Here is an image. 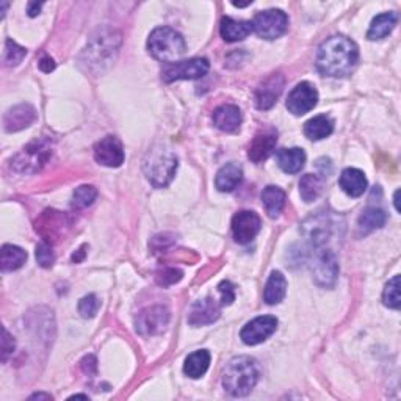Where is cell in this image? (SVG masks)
I'll return each mask as SVG.
<instances>
[{
  "label": "cell",
  "mask_w": 401,
  "mask_h": 401,
  "mask_svg": "<svg viewBox=\"0 0 401 401\" xmlns=\"http://www.w3.org/2000/svg\"><path fill=\"white\" fill-rule=\"evenodd\" d=\"M357 61H359V49L356 42L342 35H335L321 42L315 64L320 74L347 77L353 73Z\"/></svg>",
  "instance_id": "6da1fadb"
},
{
  "label": "cell",
  "mask_w": 401,
  "mask_h": 401,
  "mask_svg": "<svg viewBox=\"0 0 401 401\" xmlns=\"http://www.w3.org/2000/svg\"><path fill=\"white\" fill-rule=\"evenodd\" d=\"M261 376L259 364L249 356H239L229 361L223 375L225 389L232 397H246L256 388Z\"/></svg>",
  "instance_id": "7a4b0ae2"
},
{
  "label": "cell",
  "mask_w": 401,
  "mask_h": 401,
  "mask_svg": "<svg viewBox=\"0 0 401 401\" xmlns=\"http://www.w3.org/2000/svg\"><path fill=\"white\" fill-rule=\"evenodd\" d=\"M148 50L155 60L162 63H176L187 52L184 37L171 27H159L149 35Z\"/></svg>",
  "instance_id": "3957f363"
},
{
  "label": "cell",
  "mask_w": 401,
  "mask_h": 401,
  "mask_svg": "<svg viewBox=\"0 0 401 401\" xmlns=\"http://www.w3.org/2000/svg\"><path fill=\"white\" fill-rule=\"evenodd\" d=\"M179 167V160L174 152H171L168 149H154L148 152L145 164V174L148 181L154 185L155 188H163L171 184L176 171Z\"/></svg>",
  "instance_id": "277c9868"
},
{
  "label": "cell",
  "mask_w": 401,
  "mask_h": 401,
  "mask_svg": "<svg viewBox=\"0 0 401 401\" xmlns=\"http://www.w3.org/2000/svg\"><path fill=\"white\" fill-rule=\"evenodd\" d=\"M52 157V145L50 140L41 138L35 140L20 150L11 162V168L20 174H35L42 169V167Z\"/></svg>",
  "instance_id": "5b68a950"
},
{
  "label": "cell",
  "mask_w": 401,
  "mask_h": 401,
  "mask_svg": "<svg viewBox=\"0 0 401 401\" xmlns=\"http://www.w3.org/2000/svg\"><path fill=\"white\" fill-rule=\"evenodd\" d=\"M312 261V275L315 282L321 287H333L339 276V262L333 249L326 246H317Z\"/></svg>",
  "instance_id": "8992f818"
},
{
  "label": "cell",
  "mask_w": 401,
  "mask_h": 401,
  "mask_svg": "<svg viewBox=\"0 0 401 401\" xmlns=\"http://www.w3.org/2000/svg\"><path fill=\"white\" fill-rule=\"evenodd\" d=\"M251 24H253V32L261 38L276 40L287 32L289 18L281 10H267L257 13Z\"/></svg>",
  "instance_id": "52a82bcc"
},
{
  "label": "cell",
  "mask_w": 401,
  "mask_h": 401,
  "mask_svg": "<svg viewBox=\"0 0 401 401\" xmlns=\"http://www.w3.org/2000/svg\"><path fill=\"white\" fill-rule=\"evenodd\" d=\"M209 73V61L205 59H191L187 61H176L164 64L162 69L163 82L171 83L176 80H195Z\"/></svg>",
  "instance_id": "ba28073f"
},
{
  "label": "cell",
  "mask_w": 401,
  "mask_h": 401,
  "mask_svg": "<svg viewBox=\"0 0 401 401\" xmlns=\"http://www.w3.org/2000/svg\"><path fill=\"white\" fill-rule=\"evenodd\" d=\"M169 311L164 306H150L148 309L141 311L135 320L137 333L143 337L162 334L169 323Z\"/></svg>",
  "instance_id": "9c48e42d"
},
{
  "label": "cell",
  "mask_w": 401,
  "mask_h": 401,
  "mask_svg": "<svg viewBox=\"0 0 401 401\" xmlns=\"http://www.w3.org/2000/svg\"><path fill=\"white\" fill-rule=\"evenodd\" d=\"M277 329V318L273 315H263L251 320L246 326L241 329L240 337L246 345H259V343L270 339Z\"/></svg>",
  "instance_id": "30bf717a"
},
{
  "label": "cell",
  "mask_w": 401,
  "mask_h": 401,
  "mask_svg": "<svg viewBox=\"0 0 401 401\" xmlns=\"http://www.w3.org/2000/svg\"><path fill=\"white\" fill-rule=\"evenodd\" d=\"M119 44V37H114V32L110 35L100 33L90 42V46L85 49L87 55V64H105L113 60V54H116Z\"/></svg>",
  "instance_id": "8fae6325"
},
{
  "label": "cell",
  "mask_w": 401,
  "mask_h": 401,
  "mask_svg": "<svg viewBox=\"0 0 401 401\" xmlns=\"http://www.w3.org/2000/svg\"><path fill=\"white\" fill-rule=\"evenodd\" d=\"M318 102V91L309 82H301L292 90L287 99V109L290 113L301 116L309 113Z\"/></svg>",
  "instance_id": "7c38bea8"
},
{
  "label": "cell",
  "mask_w": 401,
  "mask_h": 401,
  "mask_svg": "<svg viewBox=\"0 0 401 401\" xmlns=\"http://www.w3.org/2000/svg\"><path fill=\"white\" fill-rule=\"evenodd\" d=\"M68 226L69 223L66 215L56 210H46L42 212L37 221V232L50 245V243L60 240Z\"/></svg>",
  "instance_id": "4fadbf2b"
},
{
  "label": "cell",
  "mask_w": 401,
  "mask_h": 401,
  "mask_svg": "<svg viewBox=\"0 0 401 401\" xmlns=\"http://www.w3.org/2000/svg\"><path fill=\"white\" fill-rule=\"evenodd\" d=\"M261 226V218L256 212H239L232 218V234L235 241L240 243V245H248L259 234Z\"/></svg>",
  "instance_id": "5bb4252c"
},
{
  "label": "cell",
  "mask_w": 401,
  "mask_h": 401,
  "mask_svg": "<svg viewBox=\"0 0 401 401\" xmlns=\"http://www.w3.org/2000/svg\"><path fill=\"white\" fill-rule=\"evenodd\" d=\"M95 159L99 164L109 168H118L124 163V149L123 143L116 137L102 138L95 145Z\"/></svg>",
  "instance_id": "9a60e30c"
},
{
  "label": "cell",
  "mask_w": 401,
  "mask_h": 401,
  "mask_svg": "<svg viewBox=\"0 0 401 401\" xmlns=\"http://www.w3.org/2000/svg\"><path fill=\"white\" fill-rule=\"evenodd\" d=\"M284 90V77L281 74L270 76L263 80L254 92V102L259 110H270Z\"/></svg>",
  "instance_id": "2e32d148"
},
{
  "label": "cell",
  "mask_w": 401,
  "mask_h": 401,
  "mask_svg": "<svg viewBox=\"0 0 401 401\" xmlns=\"http://www.w3.org/2000/svg\"><path fill=\"white\" fill-rule=\"evenodd\" d=\"M220 313H221V304L217 303V299L207 297L204 299L196 301V303L191 306L188 323L191 326L210 325L220 318Z\"/></svg>",
  "instance_id": "e0dca14e"
},
{
  "label": "cell",
  "mask_w": 401,
  "mask_h": 401,
  "mask_svg": "<svg viewBox=\"0 0 401 401\" xmlns=\"http://www.w3.org/2000/svg\"><path fill=\"white\" fill-rule=\"evenodd\" d=\"M37 119V110L28 104L13 107L4 116V126L6 132H19L30 127Z\"/></svg>",
  "instance_id": "ac0fdd59"
},
{
  "label": "cell",
  "mask_w": 401,
  "mask_h": 401,
  "mask_svg": "<svg viewBox=\"0 0 401 401\" xmlns=\"http://www.w3.org/2000/svg\"><path fill=\"white\" fill-rule=\"evenodd\" d=\"M276 145H277V135L273 131L257 133L248 148L249 160L254 163H261L263 160H267L268 157L275 152Z\"/></svg>",
  "instance_id": "d6986e66"
},
{
  "label": "cell",
  "mask_w": 401,
  "mask_h": 401,
  "mask_svg": "<svg viewBox=\"0 0 401 401\" xmlns=\"http://www.w3.org/2000/svg\"><path fill=\"white\" fill-rule=\"evenodd\" d=\"M213 124L223 132H235L241 126V112L235 105H221L213 112Z\"/></svg>",
  "instance_id": "ffe728a7"
},
{
  "label": "cell",
  "mask_w": 401,
  "mask_h": 401,
  "mask_svg": "<svg viewBox=\"0 0 401 401\" xmlns=\"http://www.w3.org/2000/svg\"><path fill=\"white\" fill-rule=\"evenodd\" d=\"M251 32H253V24H251V20H235L232 18L221 19L220 33L221 37H223V40L227 42H237L245 40Z\"/></svg>",
  "instance_id": "44dd1931"
},
{
  "label": "cell",
  "mask_w": 401,
  "mask_h": 401,
  "mask_svg": "<svg viewBox=\"0 0 401 401\" xmlns=\"http://www.w3.org/2000/svg\"><path fill=\"white\" fill-rule=\"evenodd\" d=\"M367 179L361 169L347 168L340 176V187L351 198L362 196L367 190Z\"/></svg>",
  "instance_id": "7402d4cb"
},
{
  "label": "cell",
  "mask_w": 401,
  "mask_h": 401,
  "mask_svg": "<svg viewBox=\"0 0 401 401\" xmlns=\"http://www.w3.org/2000/svg\"><path fill=\"white\" fill-rule=\"evenodd\" d=\"M243 179V169L237 163H227L218 171L217 179H215V185L217 188L223 193H231L241 184Z\"/></svg>",
  "instance_id": "603a6c76"
},
{
  "label": "cell",
  "mask_w": 401,
  "mask_h": 401,
  "mask_svg": "<svg viewBox=\"0 0 401 401\" xmlns=\"http://www.w3.org/2000/svg\"><path fill=\"white\" fill-rule=\"evenodd\" d=\"M306 163V154L301 148H290V149H281L277 152V164L284 173L287 174H297L304 168Z\"/></svg>",
  "instance_id": "cb8c5ba5"
},
{
  "label": "cell",
  "mask_w": 401,
  "mask_h": 401,
  "mask_svg": "<svg viewBox=\"0 0 401 401\" xmlns=\"http://www.w3.org/2000/svg\"><path fill=\"white\" fill-rule=\"evenodd\" d=\"M285 293H287V279H285L281 271H273L268 277L267 285H265V303L270 306L279 304L285 298Z\"/></svg>",
  "instance_id": "d4e9b609"
},
{
  "label": "cell",
  "mask_w": 401,
  "mask_h": 401,
  "mask_svg": "<svg viewBox=\"0 0 401 401\" xmlns=\"http://www.w3.org/2000/svg\"><path fill=\"white\" fill-rule=\"evenodd\" d=\"M397 14L395 13H383L378 14V16L371 20L367 38L370 41H378L388 37V35L395 28L397 25Z\"/></svg>",
  "instance_id": "484cf974"
},
{
  "label": "cell",
  "mask_w": 401,
  "mask_h": 401,
  "mask_svg": "<svg viewBox=\"0 0 401 401\" xmlns=\"http://www.w3.org/2000/svg\"><path fill=\"white\" fill-rule=\"evenodd\" d=\"M210 365V353L207 349H199L191 353L184 365V373L188 378L198 379L205 375Z\"/></svg>",
  "instance_id": "4316f807"
},
{
  "label": "cell",
  "mask_w": 401,
  "mask_h": 401,
  "mask_svg": "<svg viewBox=\"0 0 401 401\" xmlns=\"http://www.w3.org/2000/svg\"><path fill=\"white\" fill-rule=\"evenodd\" d=\"M262 204L265 207V212L268 213L270 218H277L281 215L284 205H285V193L275 185L263 188L262 191Z\"/></svg>",
  "instance_id": "83f0119b"
},
{
  "label": "cell",
  "mask_w": 401,
  "mask_h": 401,
  "mask_svg": "<svg viewBox=\"0 0 401 401\" xmlns=\"http://www.w3.org/2000/svg\"><path fill=\"white\" fill-rule=\"evenodd\" d=\"M333 131H334V123L331 118L326 116V114H318V116L309 119L304 124L306 137L313 141L329 137V135L333 133Z\"/></svg>",
  "instance_id": "f1b7e54d"
},
{
  "label": "cell",
  "mask_w": 401,
  "mask_h": 401,
  "mask_svg": "<svg viewBox=\"0 0 401 401\" xmlns=\"http://www.w3.org/2000/svg\"><path fill=\"white\" fill-rule=\"evenodd\" d=\"M27 261V253L19 246L4 245L0 251V268L2 271L19 270Z\"/></svg>",
  "instance_id": "f546056e"
},
{
  "label": "cell",
  "mask_w": 401,
  "mask_h": 401,
  "mask_svg": "<svg viewBox=\"0 0 401 401\" xmlns=\"http://www.w3.org/2000/svg\"><path fill=\"white\" fill-rule=\"evenodd\" d=\"M385 220H388V215L383 209H378V207H369L367 210H364L357 221V226H359L361 234H370L376 231V229H381L385 225Z\"/></svg>",
  "instance_id": "4dcf8cb0"
},
{
  "label": "cell",
  "mask_w": 401,
  "mask_h": 401,
  "mask_svg": "<svg viewBox=\"0 0 401 401\" xmlns=\"http://www.w3.org/2000/svg\"><path fill=\"white\" fill-rule=\"evenodd\" d=\"M323 190V181L315 174H306L299 181V195L304 203H312L321 195Z\"/></svg>",
  "instance_id": "1f68e13d"
},
{
  "label": "cell",
  "mask_w": 401,
  "mask_h": 401,
  "mask_svg": "<svg viewBox=\"0 0 401 401\" xmlns=\"http://www.w3.org/2000/svg\"><path fill=\"white\" fill-rule=\"evenodd\" d=\"M97 198V190L92 185H82L73 193V207L74 209H85L91 205Z\"/></svg>",
  "instance_id": "d6a6232c"
},
{
  "label": "cell",
  "mask_w": 401,
  "mask_h": 401,
  "mask_svg": "<svg viewBox=\"0 0 401 401\" xmlns=\"http://www.w3.org/2000/svg\"><path fill=\"white\" fill-rule=\"evenodd\" d=\"M383 303L390 309H400V276H393L383 292Z\"/></svg>",
  "instance_id": "836d02e7"
},
{
  "label": "cell",
  "mask_w": 401,
  "mask_h": 401,
  "mask_svg": "<svg viewBox=\"0 0 401 401\" xmlns=\"http://www.w3.org/2000/svg\"><path fill=\"white\" fill-rule=\"evenodd\" d=\"M27 55V50L19 46L18 42L13 40H6L5 42V52H4V63L6 66H18V64L24 60Z\"/></svg>",
  "instance_id": "e575fe53"
},
{
  "label": "cell",
  "mask_w": 401,
  "mask_h": 401,
  "mask_svg": "<svg viewBox=\"0 0 401 401\" xmlns=\"http://www.w3.org/2000/svg\"><path fill=\"white\" fill-rule=\"evenodd\" d=\"M184 276V273L179 268L174 267H168V268H163L160 271H157V284L163 285V287H169V285H174L179 281H181Z\"/></svg>",
  "instance_id": "d590c367"
},
{
  "label": "cell",
  "mask_w": 401,
  "mask_h": 401,
  "mask_svg": "<svg viewBox=\"0 0 401 401\" xmlns=\"http://www.w3.org/2000/svg\"><path fill=\"white\" fill-rule=\"evenodd\" d=\"M99 311V301L96 295H87L80 299V303H78V312L83 318H92Z\"/></svg>",
  "instance_id": "8d00e7d4"
},
{
  "label": "cell",
  "mask_w": 401,
  "mask_h": 401,
  "mask_svg": "<svg viewBox=\"0 0 401 401\" xmlns=\"http://www.w3.org/2000/svg\"><path fill=\"white\" fill-rule=\"evenodd\" d=\"M37 261L41 265L42 268H50L55 262V256L54 251L50 248L49 243H41V245L37 246Z\"/></svg>",
  "instance_id": "74e56055"
},
{
  "label": "cell",
  "mask_w": 401,
  "mask_h": 401,
  "mask_svg": "<svg viewBox=\"0 0 401 401\" xmlns=\"http://www.w3.org/2000/svg\"><path fill=\"white\" fill-rule=\"evenodd\" d=\"M218 292L221 293V306H231L235 299L234 285L229 281H223L218 285Z\"/></svg>",
  "instance_id": "f35d334b"
},
{
  "label": "cell",
  "mask_w": 401,
  "mask_h": 401,
  "mask_svg": "<svg viewBox=\"0 0 401 401\" xmlns=\"http://www.w3.org/2000/svg\"><path fill=\"white\" fill-rule=\"evenodd\" d=\"M14 347H16V343H14L10 333L4 328V339H2V361L4 362H6V359H8V356L13 354Z\"/></svg>",
  "instance_id": "ab89813d"
},
{
  "label": "cell",
  "mask_w": 401,
  "mask_h": 401,
  "mask_svg": "<svg viewBox=\"0 0 401 401\" xmlns=\"http://www.w3.org/2000/svg\"><path fill=\"white\" fill-rule=\"evenodd\" d=\"M96 369H97V362H96V357L95 356H87L85 359L82 361V370L85 373L88 375H95L96 373Z\"/></svg>",
  "instance_id": "60d3db41"
},
{
  "label": "cell",
  "mask_w": 401,
  "mask_h": 401,
  "mask_svg": "<svg viewBox=\"0 0 401 401\" xmlns=\"http://www.w3.org/2000/svg\"><path fill=\"white\" fill-rule=\"evenodd\" d=\"M40 69L42 71V73H50V71H54L55 69L54 60L50 59V56H42L40 61Z\"/></svg>",
  "instance_id": "b9f144b4"
},
{
  "label": "cell",
  "mask_w": 401,
  "mask_h": 401,
  "mask_svg": "<svg viewBox=\"0 0 401 401\" xmlns=\"http://www.w3.org/2000/svg\"><path fill=\"white\" fill-rule=\"evenodd\" d=\"M41 6H42V4H38V2H32L30 5H28V14H30V16H32V18H35V16H37V14L40 13Z\"/></svg>",
  "instance_id": "7bdbcfd3"
},
{
  "label": "cell",
  "mask_w": 401,
  "mask_h": 401,
  "mask_svg": "<svg viewBox=\"0 0 401 401\" xmlns=\"http://www.w3.org/2000/svg\"><path fill=\"white\" fill-rule=\"evenodd\" d=\"M85 248L87 246H82L80 249L77 251V253H74V256H73V262H76V263H78V262H82L83 261V257H85Z\"/></svg>",
  "instance_id": "ee69618b"
},
{
  "label": "cell",
  "mask_w": 401,
  "mask_h": 401,
  "mask_svg": "<svg viewBox=\"0 0 401 401\" xmlns=\"http://www.w3.org/2000/svg\"><path fill=\"white\" fill-rule=\"evenodd\" d=\"M35 398H44V400H52V397L49 395V393H35V395L30 397V400H35Z\"/></svg>",
  "instance_id": "f6af8a7d"
},
{
  "label": "cell",
  "mask_w": 401,
  "mask_h": 401,
  "mask_svg": "<svg viewBox=\"0 0 401 401\" xmlns=\"http://www.w3.org/2000/svg\"><path fill=\"white\" fill-rule=\"evenodd\" d=\"M398 195H400V191L395 193V209L400 212V207H398Z\"/></svg>",
  "instance_id": "bcb514c9"
}]
</instances>
